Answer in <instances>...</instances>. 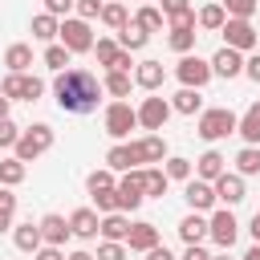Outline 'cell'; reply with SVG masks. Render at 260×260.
I'll return each mask as SVG.
<instances>
[{"instance_id": "obj_39", "label": "cell", "mask_w": 260, "mask_h": 260, "mask_svg": "<svg viewBox=\"0 0 260 260\" xmlns=\"http://www.w3.org/2000/svg\"><path fill=\"white\" fill-rule=\"evenodd\" d=\"M106 167H110V171H130V167H134V162H130L126 142H118V146H110V150H106Z\"/></svg>"}, {"instance_id": "obj_1", "label": "cell", "mask_w": 260, "mask_h": 260, "mask_svg": "<svg viewBox=\"0 0 260 260\" xmlns=\"http://www.w3.org/2000/svg\"><path fill=\"white\" fill-rule=\"evenodd\" d=\"M53 98L65 114H93L102 102V81L89 69H61L53 81Z\"/></svg>"}, {"instance_id": "obj_46", "label": "cell", "mask_w": 260, "mask_h": 260, "mask_svg": "<svg viewBox=\"0 0 260 260\" xmlns=\"http://www.w3.org/2000/svg\"><path fill=\"white\" fill-rule=\"evenodd\" d=\"M93 203H98V211H102V215H106V211H122V207H118V187L98 191V195H93Z\"/></svg>"}, {"instance_id": "obj_5", "label": "cell", "mask_w": 260, "mask_h": 260, "mask_svg": "<svg viewBox=\"0 0 260 260\" xmlns=\"http://www.w3.org/2000/svg\"><path fill=\"white\" fill-rule=\"evenodd\" d=\"M0 93H4L8 102H37V98L45 93V81L32 77V73H8L4 85H0Z\"/></svg>"}, {"instance_id": "obj_41", "label": "cell", "mask_w": 260, "mask_h": 260, "mask_svg": "<svg viewBox=\"0 0 260 260\" xmlns=\"http://www.w3.org/2000/svg\"><path fill=\"white\" fill-rule=\"evenodd\" d=\"M12 215H16V195L8 187H0V232L12 228Z\"/></svg>"}, {"instance_id": "obj_2", "label": "cell", "mask_w": 260, "mask_h": 260, "mask_svg": "<svg viewBox=\"0 0 260 260\" xmlns=\"http://www.w3.org/2000/svg\"><path fill=\"white\" fill-rule=\"evenodd\" d=\"M236 122H240V118H236L228 106H215V110H203V114H199V126H195V130H199L203 142H219V138L236 134Z\"/></svg>"}, {"instance_id": "obj_52", "label": "cell", "mask_w": 260, "mask_h": 260, "mask_svg": "<svg viewBox=\"0 0 260 260\" xmlns=\"http://www.w3.org/2000/svg\"><path fill=\"white\" fill-rule=\"evenodd\" d=\"M146 260H175V256H171L167 244H154V248H146Z\"/></svg>"}, {"instance_id": "obj_55", "label": "cell", "mask_w": 260, "mask_h": 260, "mask_svg": "<svg viewBox=\"0 0 260 260\" xmlns=\"http://www.w3.org/2000/svg\"><path fill=\"white\" fill-rule=\"evenodd\" d=\"M240 260H260V244H252V248H248V252H244Z\"/></svg>"}, {"instance_id": "obj_19", "label": "cell", "mask_w": 260, "mask_h": 260, "mask_svg": "<svg viewBox=\"0 0 260 260\" xmlns=\"http://www.w3.org/2000/svg\"><path fill=\"white\" fill-rule=\"evenodd\" d=\"M98 219H102V215H98L93 207H77V211L69 215V232H73L77 240H93V236H98Z\"/></svg>"}, {"instance_id": "obj_29", "label": "cell", "mask_w": 260, "mask_h": 260, "mask_svg": "<svg viewBox=\"0 0 260 260\" xmlns=\"http://www.w3.org/2000/svg\"><path fill=\"white\" fill-rule=\"evenodd\" d=\"M12 244H16L20 252H37L45 240H41V228H37V223H20V228L12 232Z\"/></svg>"}, {"instance_id": "obj_3", "label": "cell", "mask_w": 260, "mask_h": 260, "mask_svg": "<svg viewBox=\"0 0 260 260\" xmlns=\"http://www.w3.org/2000/svg\"><path fill=\"white\" fill-rule=\"evenodd\" d=\"M49 146H53V126H49V122H37V126L20 130V138H16L12 150H16L20 162H32V158H41Z\"/></svg>"}, {"instance_id": "obj_23", "label": "cell", "mask_w": 260, "mask_h": 260, "mask_svg": "<svg viewBox=\"0 0 260 260\" xmlns=\"http://www.w3.org/2000/svg\"><path fill=\"white\" fill-rule=\"evenodd\" d=\"M203 236H207V219L199 211H191V215L179 219V240L183 244H203Z\"/></svg>"}, {"instance_id": "obj_26", "label": "cell", "mask_w": 260, "mask_h": 260, "mask_svg": "<svg viewBox=\"0 0 260 260\" xmlns=\"http://www.w3.org/2000/svg\"><path fill=\"white\" fill-rule=\"evenodd\" d=\"M146 41H150V32H146V28H138L134 20H126V28H118V45H122V49H130V53H138Z\"/></svg>"}, {"instance_id": "obj_37", "label": "cell", "mask_w": 260, "mask_h": 260, "mask_svg": "<svg viewBox=\"0 0 260 260\" xmlns=\"http://www.w3.org/2000/svg\"><path fill=\"white\" fill-rule=\"evenodd\" d=\"M236 171H240V175H260V150H256V146H244V150L236 154Z\"/></svg>"}, {"instance_id": "obj_53", "label": "cell", "mask_w": 260, "mask_h": 260, "mask_svg": "<svg viewBox=\"0 0 260 260\" xmlns=\"http://www.w3.org/2000/svg\"><path fill=\"white\" fill-rule=\"evenodd\" d=\"M183 260H211V256H207V252H203L199 244H187V252H183Z\"/></svg>"}, {"instance_id": "obj_47", "label": "cell", "mask_w": 260, "mask_h": 260, "mask_svg": "<svg viewBox=\"0 0 260 260\" xmlns=\"http://www.w3.org/2000/svg\"><path fill=\"white\" fill-rule=\"evenodd\" d=\"M73 8H77L81 20H98L102 16V0H73Z\"/></svg>"}, {"instance_id": "obj_35", "label": "cell", "mask_w": 260, "mask_h": 260, "mask_svg": "<svg viewBox=\"0 0 260 260\" xmlns=\"http://www.w3.org/2000/svg\"><path fill=\"white\" fill-rule=\"evenodd\" d=\"M69 57H73V53H69V49H65L61 41H57V45H49V49H45V57H41V61H45V69H53V73H61V69L69 65Z\"/></svg>"}, {"instance_id": "obj_54", "label": "cell", "mask_w": 260, "mask_h": 260, "mask_svg": "<svg viewBox=\"0 0 260 260\" xmlns=\"http://www.w3.org/2000/svg\"><path fill=\"white\" fill-rule=\"evenodd\" d=\"M248 232H252V240H256V244H260V211H256V215H252V223H248Z\"/></svg>"}, {"instance_id": "obj_56", "label": "cell", "mask_w": 260, "mask_h": 260, "mask_svg": "<svg viewBox=\"0 0 260 260\" xmlns=\"http://www.w3.org/2000/svg\"><path fill=\"white\" fill-rule=\"evenodd\" d=\"M65 260H93V256H89V252H81V248H77V252H69V256H65Z\"/></svg>"}, {"instance_id": "obj_33", "label": "cell", "mask_w": 260, "mask_h": 260, "mask_svg": "<svg viewBox=\"0 0 260 260\" xmlns=\"http://www.w3.org/2000/svg\"><path fill=\"white\" fill-rule=\"evenodd\" d=\"M162 20H167V16H162V8H154V4H142V8H138V16H134V24H138V28H146V32H158V28H162Z\"/></svg>"}, {"instance_id": "obj_36", "label": "cell", "mask_w": 260, "mask_h": 260, "mask_svg": "<svg viewBox=\"0 0 260 260\" xmlns=\"http://www.w3.org/2000/svg\"><path fill=\"white\" fill-rule=\"evenodd\" d=\"M24 183V162L20 158H4L0 162V187H16Z\"/></svg>"}, {"instance_id": "obj_30", "label": "cell", "mask_w": 260, "mask_h": 260, "mask_svg": "<svg viewBox=\"0 0 260 260\" xmlns=\"http://www.w3.org/2000/svg\"><path fill=\"white\" fill-rule=\"evenodd\" d=\"M106 28H126V20H130V12H126V4H118V0H110V4H102V16H98Z\"/></svg>"}, {"instance_id": "obj_28", "label": "cell", "mask_w": 260, "mask_h": 260, "mask_svg": "<svg viewBox=\"0 0 260 260\" xmlns=\"http://www.w3.org/2000/svg\"><path fill=\"white\" fill-rule=\"evenodd\" d=\"M130 85H134V77H130L126 69H106V81H102V89H106V93L126 98V93H130Z\"/></svg>"}, {"instance_id": "obj_32", "label": "cell", "mask_w": 260, "mask_h": 260, "mask_svg": "<svg viewBox=\"0 0 260 260\" xmlns=\"http://www.w3.org/2000/svg\"><path fill=\"white\" fill-rule=\"evenodd\" d=\"M199 106H203V98H199V89H179L175 98H171V110H179V114H199Z\"/></svg>"}, {"instance_id": "obj_22", "label": "cell", "mask_w": 260, "mask_h": 260, "mask_svg": "<svg viewBox=\"0 0 260 260\" xmlns=\"http://www.w3.org/2000/svg\"><path fill=\"white\" fill-rule=\"evenodd\" d=\"M158 244V228L154 223H130V236H126V248L130 252H146V248H154Z\"/></svg>"}, {"instance_id": "obj_13", "label": "cell", "mask_w": 260, "mask_h": 260, "mask_svg": "<svg viewBox=\"0 0 260 260\" xmlns=\"http://www.w3.org/2000/svg\"><path fill=\"white\" fill-rule=\"evenodd\" d=\"M244 73V57H240V49H219L215 57H211V77H223V81H232V77H240Z\"/></svg>"}, {"instance_id": "obj_10", "label": "cell", "mask_w": 260, "mask_h": 260, "mask_svg": "<svg viewBox=\"0 0 260 260\" xmlns=\"http://www.w3.org/2000/svg\"><path fill=\"white\" fill-rule=\"evenodd\" d=\"M126 150H130V162H134V167H138V162H162V158H167V138H162V134H146V138L126 142Z\"/></svg>"}, {"instance_id": "obj_6", "label": "cell", "mask_w": 260, "mask_h": 260, "mask_svg": "<svg viewBox=\"0 0 260 260\" xmlns=\"http://www.w3.org/2000/svg\"><path fill=\"white\" fill-rule=\"evenodd\" d=\"M175 77H179L187 89H203V85L211 81V61H203V57H195V53H183L179 65H175Z\"/></svg>"}, {"instance_id": "obj_11", "label": "cell", "mask_w": 260, "mask_h": 260, "mask_svg": "<svg viewBox=\"0 0 260 260\" xmlns=\"http://www.w3.org/2000/svg\"><path fill=\"white\" fill-rule=\"evenodd\" d=\"M142 199H146L142 171H138V167H130V171L122 175V183H118V207H122V211H134V207H142Z\"/></svg>"}, {"instance_id": "obj_43", "label": "cell", "mask_w": 260, "mask_h": 260, "mask_svg": "<svg viewBox=\"0 0 260 260\" xmlns=\"http://www.w3.org/2000/svg\"><path fill=\"white\" fill-rule=\"evenodd\" d=\"M85 187H89V195H98V191H110V187H118V183H114V175H110V167H106V171H89Z\"/></svg>"}, {"instance_id": "obj_45", "label": "cell", "mask_w": 260, "mask_h": 260, "mask_svg": "<svg viewBox=\"0 0 260 260\" xmlns=\"http://www.w3.org/2000/svg\"><path fill=\"white\" fill-rule=\"evenodd\" d=\"M93 260H126V244L106 240V244H98V256H93Z\"/></svg>"}, {"instance_id": "obj_34", "label": "cell", "mask_w": 260, "mask_h": 260, "mask_svg": "<svg viewBox=\"0 0 260 260\" xmlns=\"http://www.w3.org/2000/svg\"><path fill=\"white\" fill-rule=\"evenodd\" d=\"M57 28H61V20H57V16H49V12L32 16V37H37V41H49V45H53Z\"/></svg>"}, {"instance_id": "obj_12", "label": "cell", "mask_w": 260, "mask_h": 260, "mask_svg": "<svg viewBox=\"0 0 260 260\" xmlns=\"http://www.w3.org/2000/svg\"><path fill=\"white\" fill-rule=\"evenodd\" d=\"M207 236H211L219 248H232V244H236V236H240V223H236L232 207H223V211H215V215L207 219Z\"/></svg>"}, {"instance_id": "obj_51", "label": "cell", "mask_w": 260, "mask_h": 260, "mask_svg": "<svg viewBox=\"0 0 260 260\" xmlns=\"http://www.w3.org/2000/svg\"><path fill=\"white\" fill-rule=\"evenodd\" d=\"M244 73H248V77H252V81L260 85V53H252V57L244 61Z\"/></svg>"}, {"instance_id": "obj_21", "label": "cell", "mask_w": 260, "mask_h": 260, "mask_svg": "<svg viewBox=\"0 0 260 260\" xmlns=\"http://www.w3.org/2000/svg\"><path fill=\"white\" fill-rule=\"evenodd\" d=\"M223 162H228V158H223V154H219V150H203V154H199V158H195V175H199V179H203V183H215V179H219V175H223V171H228V167H223Z\"/></svg>"}, {"instance_id": "obj_38", "label": "cell", "mask_w": 260, "mask_h": 260, "mask_svg": "<svg viewBox=\"0 0 260 260\" xmlns=\"http://www.w3.org/2000/svg\"><path fill=\"white\" fill-rule=\"evenodd\" d=\"M167 45H171L175 53H191V49H195V28H171Z\"/></svg>"}, {"instance_id": "obj_49", "label": "cell", "mask_w": 260, "mask_h": 260, "mask_svg": "<svg viewBox=\"0 0 260 260\" xmlns=\"http://www.w3.org/2000/svg\"><path fill=\"white\" fill-rule=\"evenodd\" d=\"M45 12L49 16H69L73 12V0H45Z\"/></svg>"}, {"instance_id": "obj_8", "label": "cell", "mask_w": 260, "mask_h": 260, "mask_svg": "<svg viewBox=\"0 0 260 260\" xmlns=\"http://www.w3.org/2000/svg\"><path fill=\"white\" fill-rule=\"evenodd\" d=\"M134 114H138V126H142V130H162L167 118H171V102L158 98V93H150V98H142V106H138Z\"/></svg>"}, {"instance_id": "obj_58", "label": "cell", "mask_w": 260, "mask_h": 260, "mask_svg": "<svg viewBox=\"0 0 260 260\" xmlns=\"http://www.w3.org/2000/svg\"><path fill=\"white\" fill-rule=\"evenodd\" d=\"M211 260H232V256H228V248H223V252H219V256H211Z\"/></svg>"}, {"instance_id": "obj_20", "label": "cell", "mask_w": 260, "mask_h": 260, "mask_svg": "<svg viewBox=\"0 0 260 260\" xmlns=\"http://www.w3.org/2000/svg\"><path fill=\"white\" fill-rule=\"evenodd\" d=\"M98 232H102V240H118V244H126V236H130V219H126L122 211H106V215L98 219Z\"/></svg>"}, {"instance_id": "obj_14", "label": "cell", "mask_w": 260, "mask_h": 260, "mask_svg": "<svg viewBox=\"0 0 260 260\" xmlns=\"http://www.w3.org/2000/svg\"><path fill=\"white\" fill-rule=\"evenodd\" d=\"M162 81H167L162 61H138V65H134V85H142L146 93H158V89H162Z\"/></svg>"}, {"instance_id": "obj_40", "label": "cell", "mask_w": 260, "mask_h": 260, "mask_svg": "<svg viewBox=\"0 0 260 260\" xmlns=\"http://www.w3.org/2000/svg\"><path fill=\"white\" fill-rule=\"evenodd\" d=\"M142 183H146V195H167V183H171V179H167L158 167H146V171H142Z\"/></svg>"}, {"instance_id": "obj_17", "label": "cell", "mask_w": 260, "mask_h": 260, "mask_svg": "<svg viewBox=\"0 0 260 260\" xmlns=\"http://www.w3.org/2000/svg\"><path fill=\"white\" fill-rule=\"evenodd\" d=\"M37 228H41V240H45V244H57V248L73 236V232H69V219H65V215H57V211H49Z\"/></svg>"}, {"instance_id": "obj_48", "label": "cell", "mask_w": 260, "mask_h": 260, "mask_svg": "<svg viewBox=\"0 0 260 260\" xmlns=\"http://www.w3.org/2000/svg\"><path fill=\"white\" fill-rule=\"evenodd\" d=\"M16 138H20V126L12 118H0V146H16Z\"/></svg>"}, {"instance_id": "obj_42", "label": "cell", "mask_w": 260, "mask_h": 260, "mask_svg": "<svg viewBox=\"0 0 260 260\" xmlns=\"http://www.w3.org/2000/svg\"><path fill=\"white\" fill-rule=\"evenodd\" d=\"M219 4H223V12H228V16L252 20V12H256V4H260V0H219Z\"/></svg>"}, {"instance_id": "obj_15", "label": "cell", "mask_w": 260, "mask_h": 260, "mask_svg": "<svg viewBox=\"0 0 260 260\" xmlns=\"http://www.w3.org/2000/svg\"><path fill=\"white\" fill-rule=\"evenodd\" d=\"M183 199L191 203V211H211V207L219 203V199H215V187H211V183H203V179H187Z\"/></svg>"}, {"instance_id": "obj_25", "label": "cell", "mask_w": 260, "mask_h": 260, "mask_svg": "<svg viewBox=\"0 0 260 260\" xmlns=\"http://www.w3.org/2000/svg\"><path fill=\"white\" fill-rule=\"evenodd\" d=\"M223 20H228L223 4H203V8L195 12V24H199V28H207V32H219V28H223Z\"/></svg>"}, {"instance_id": "obj_31", "label": "cell", "mask_w": 260, "mask_h": 260, "mask_svg": "<svg viewBox=\"0 0 260 260\" xmlns=\"http://www.w3.org/2000/svg\"><path fill=\"white\" fill-rule=\"evenodd\" d=\"M93 53H98V65L114 69V65H118V57H122V45H118V41H110V37H102V41H93Z\"/></svg>"}, {"instance_id": "obj_9", "label": "cell", "mask_w": 260, "mask_h": 260, "mask_svg": "<svg viewBox=\"0 0 260 260\" xmlns=\"http://www.w3.org/2000/svg\"><path fill=\"white\" fill-rule=\"evenodd\" d=\"M138 126V114L130 110V102H110L106 106V134L110 138H126Z\"/></svg>"}, {"instance_id": "obj_4", "label": "cell", "mask_w": 260, "mask_h": 260, "mask_svg": "<svg viewBox=\"0 0 260 260\" xmlns=\"http://www.w3.org/2000/svg\"><path fill=\"white\" fill-rule=\"evenodd\" d=\"M57 41H61L69 53H89V49H93V28H89V20H81V16H65L61 28H57Z\"/></svg>"}, {"instance_id": "obj_16", "label": "cell", "mask_w": 260, "mask_h": 260, "mask_svg": "<svg viewBox=\"0 0 260 260\" xmlns=\"http://www.w3.org/2000/svg\"><path fill=\"white\" fill-rule=\"evenodd\" d=\"M211 187H215V199H219V203H228V207L244 203V175H228V171H223Z\"/></svg>"}, {"instance_id": "obj_18", "label": "cell", "mask_w": 260, "mask_h": 260, "mask_svg": "<svg viewBox=\"0 0 260 260\" xmlns=\"http://www.w3.org/2000/svg\"><path fill=\"white\" fill-rule=\"evenodd\" d=\"M162 16L171 28H195V8L191 0H162Z\"/></svg>"}, {"instance_id": "obj_27", "label": "cell", "mask_w": 260, "mask_h": 260, "mask_svg": "<svg viewBox=\"0 0 260 260\" xmlns=\"http://www.w3.org/2000/svg\"><path fill=\"white\" fill-rule=\"evenodd\" d=\"M4 65H8V73H28V65H32V49H28V45H8Z\"/></svg>"}, {"instance_id": "obj_50", "label": "cell", "mask_w": 260, "mask_h": 260, "mask_svg": "<svg viewBox=\"0 0 260 260\" xmlns=\"http://www.w3.org/2000/svg\"><path fill=\"white\" fill-rule=\"evenodd\" d=\"M32 260H65V252H61L57 244H41V248L32 252Z\"/></svg>"}, {"instance_id": "obj_57", "label": "cell", "mask_w": 260, "mask_h": 260, "mask_svg": "<svg viewBox=\"0 0 260 260\" xmlns=\"http://www.w3.org/2000/svg\"><path fill=\"white\" fill-rule=\"evenodd\" d=\"M8 106H12V102H8L4 93H0V118H8Z\"/></svg>"}, {"instance_id": "obj_24", "label": "cell", "mask_w": 260, "mask_h": 260, "mask_svg": "<svg viewBox=\"0 0 260 260\" xmlns=\"http://www.w3.org/2000/svg\"><path fill=\"white\" fill-rule=\"evenodd\" d=\"M236 134H240L248 146H256V142H260V102H252V106H248V114L236 122Z\"/></svg>"}, {"instance_id": "obj_7", "label": "cell", "mask_w": 260, "mask_h": 260, "mask_svg": "<svg viewBox=\"0 0 260 260\" xmlns=\"http://www.w3.org/2000/svg\"><path fill=\"white\" fill-rule=\"evenodd\" d=\"M219 32H223V45L228 49H240V53L256 49V41H260V32L252 28V20H240V16H228Z\"/></svg>"}, {"instance_id": "obj_44", "label": "cell", "mask_w": 260, "mask_h": 260, "mask_svg": "<svg viewBox=\"0 0 260 260\" xmlns=\"http://www.w3.org/2000/svg\"><path fill=\"white\" fill-rule=\"evenodd\" d=\"M162 175H167V179H183V183H187V179H191V158H179V154H175V158H167V171H162Z\"/></svg>"}]
</instances>
